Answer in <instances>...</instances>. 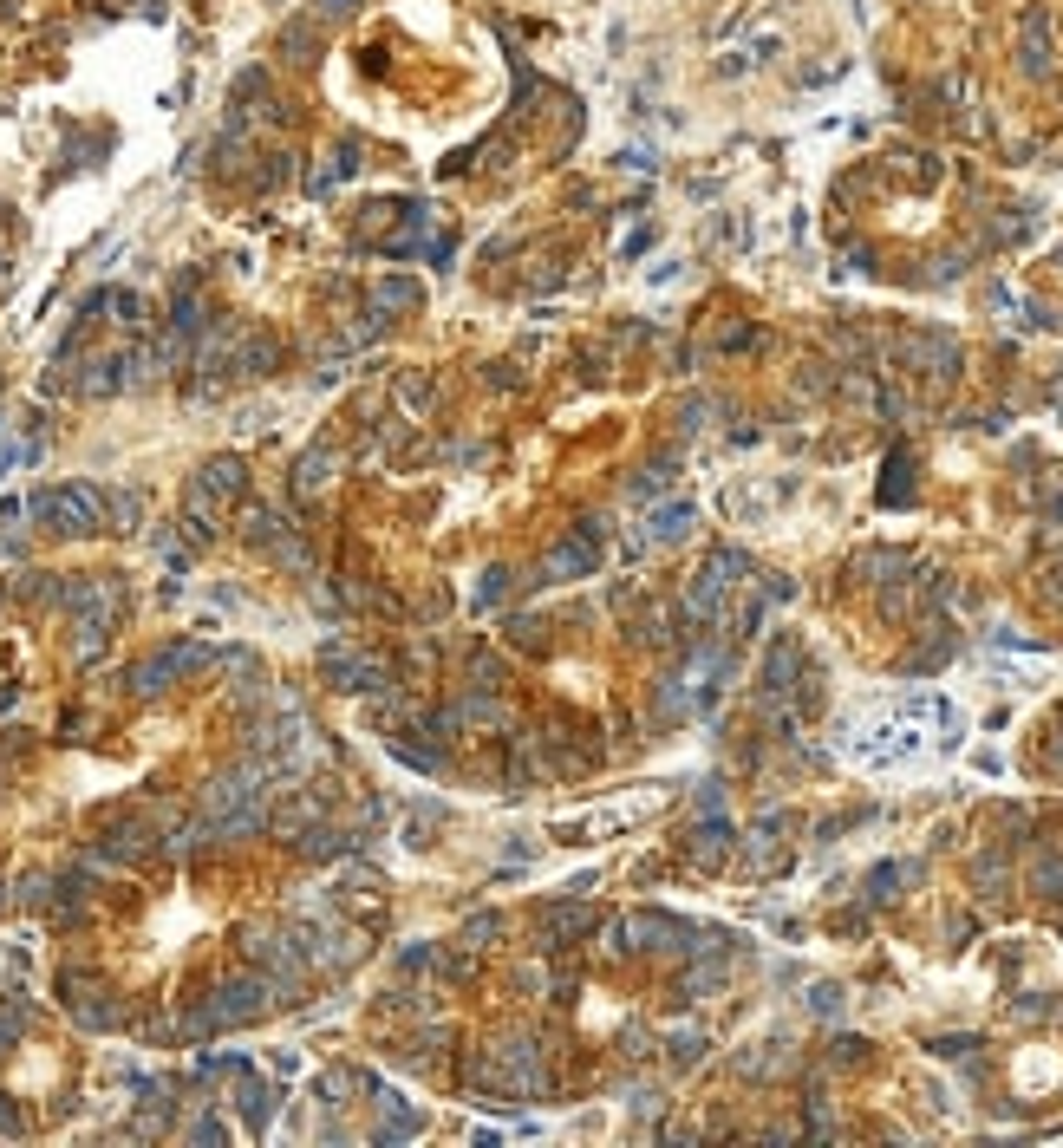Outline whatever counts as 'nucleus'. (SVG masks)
I'll use <instances>...</instances> for the list:
<instances>
[{"label":"nucleus","mask_w":1063,"mask_h":1148,"mask_svg":"<svg viewBox=\"0 0 1063 1148\" xmlns=\"http://www.w3.org/2000/svg\"><path fill=\"white\" fill-rule=\"evenodd\" d=\"M816 1012H842V992H835V985H816Z\"/></svg>","instance_id":"obj_5"},{"label":"nucleus","mask_w":1063,"mask_h":1148,"mask_svg":"<svg viewBox=\"0 0 1063 1148\" xmlns=\"http://www.w3.org/2000/svg\"><path fill=\"white\" fill-rule=\"evenodd\" d=\"M1024 72H1031V79L1050 72V20H1044V7L1024 14Z\"/></svg>","instance_id":"obj_1"},{"label":"nucleus","mask_w":1063,"mask_h":1148,"mask_svg":"<svg viewBox=\"0 0 1063 1148\" xmlns=\"http://www.w3.org/2000/svg\"><path fill=\"white\" fill-rule=\"evenodd\" d=\"M1031 881H1038L1044 894H1063V855H1038V868H1031Z\"/></svg>","instance_id":"obj_4"},{"label":"nucleus","mask_w":1063,"mask_h":1148,"mask_svg":"<svg viewBox=\"0 0 1063 1148\" xmlns=\"http://www.w3.org/2000/svg\"><path fill=\"white\" fill-rule=\"evenodd\" d=\"M796 666H803V652H796V647H777V652H770L763 685H770V692H789V685H796Z\"/></svg>","instance_id":"obj_2"},{"label":"nucleus","mask_w":1063,"mask_h":1148,"mask_svg":"<svg viewBox=\"0 0 1063 1148\" xmlns=\"http://www.w3.org/2000/svg\"><path fill=\"white\" fill-rule=\"evenodd\" d=\"M685 529H692V509H685V502L659 509V522H652V536H659V542H673V536H685Z\"/></svg>","instance_id":"obj_3"}]
</instances>
